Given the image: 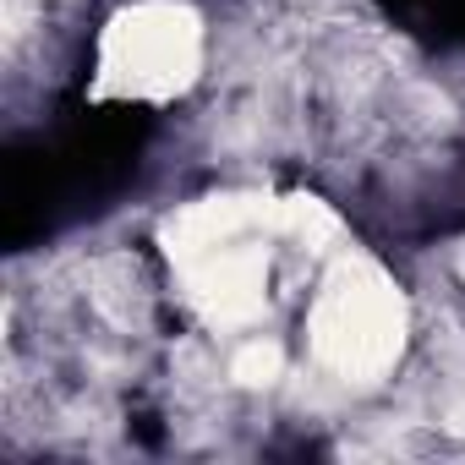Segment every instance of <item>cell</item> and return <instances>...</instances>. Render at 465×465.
Returning <instances> with one entry per match:
<instances>
[{
  "instance_id": "obj_1",
  "label": "cell",
  "mask_w": 465,
  "mask_h": 465,
  "mask_svg": "<svg viewBox=\"0 0 465 465\" xmlns=\"http://www.w3.org/2000/svg\"><path fill=\"white\" fill-rule=\"evenodd\" d=\"M312 345L340 378L372 383L400 351V302H394V291L372 269L345 263L323 285V302L312 312Z\"/></svg>"
},
{
  "instance_id": "obj_2",
  "label": "cell",
  "mask_w": 465,
  "mask_h": 465,
  "mask_svg": "<svg viewBox=\"0 0 465 465\" xmlns=\"http://www.w3.org/2000/svg\"><path fill=\"white\" fill-rule=\"evenodd\" d=\"M197 55H203V39L186 6H164V0L132 6L104 34V88L164 99L192 83Z\"/></svg>"
},
{
  "instance_id": "obj_3",
  "label": "cell",
  "mask_w": 465,
  "mask_h": 465,
  "mask_svg": "<svg viewBox=\"0 0 465 465\" xmlns=\"http://www.w3.org/2000/svg\"><path fill=\"white\" fill-rule=\"evenodd\" d=\"M280 345L274 340H247L242 351H236V361H230V378L236 383H274L280 378Z\"/></svg>"
}]
</instances>
